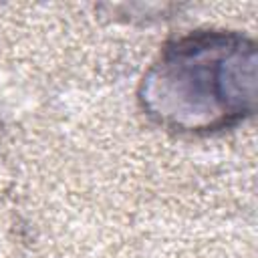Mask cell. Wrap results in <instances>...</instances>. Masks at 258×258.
Listing matches in <instances>:
<instances>
[{
  "label": "cell",
  "mask_w": 258,
  "mask_h": 258,
  "mask_svg": "<svg viewBox=\"0 0 258 258\" xmlns=\"http://www.w3.org/2000/svg\"><path fill=\"white\" fill-rule=\"evenodd\" d=\"M143 111L179 133H212L254 111L256 46L226 30H198L169 42L143 75Z\"/></svg>",
  "instance_id": "cell-1"
}]
</instances>
